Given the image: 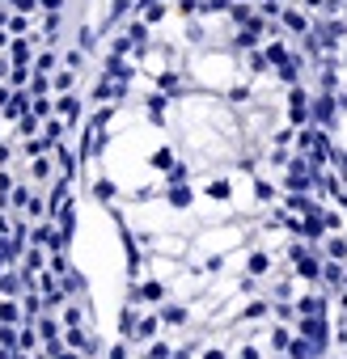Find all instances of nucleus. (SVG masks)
Returning <instances> with one entry per match:
<instances>
[]
</instances>
